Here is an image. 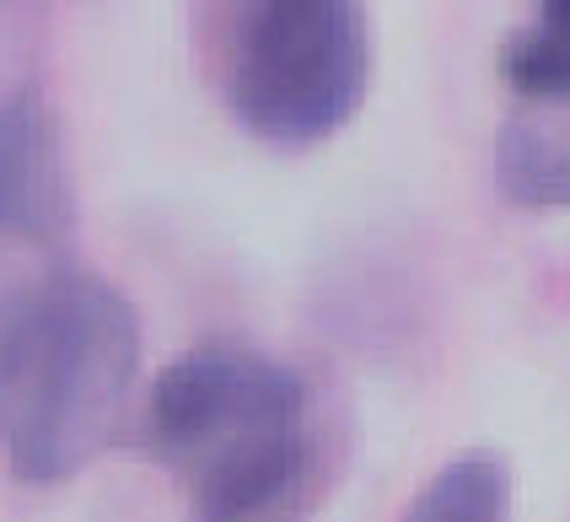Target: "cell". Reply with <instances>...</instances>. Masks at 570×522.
<instances>
[{
	"label": "cell",
	"mask_w": 570,
	"mask_h": 522,
	"mask_svg": "<svg viewBox=\"0 0 570 522\" xmlns=\"http://www.w3.org/2000/svg\"><path fill=\"white\" fill-rule=\"evenodd\" d=\"M140 372V318L102 275L55 264L0 302V457L22 485L81 474Z\"/></svg>",
	"instance_id": "cell-1"
},
{
	"label": "cell",
	"mask_w": 570,
	"mask_h": 522,
	"mask_svg": "<svg viewBox=\"0 0 570 522\" xmlns=\"http://www.w3.org/2000/svg\"><path fill=\"white\" fill-rule=\"evenodd\" d=\"M146 447L194 522H275L307 480L313 398L285 361L205 345L151 383Z\"/></svg>",
	"instance_id": "cell-2"
},
{
	"label": "cell",
	"mask_w": 570,
	"mask_h": 522,
	"mask_svg": "<svg viewBox=\"0 0 570 522\" xmlns=\"http://www.w3.org/2000/svg\"><path fill=\"white\" fill-rule=\"evenodd\" d=\"M372 33L350 0H258L226 22L222 92L237 125L269 146H317L366 98Z\"/></svg>",
	"instance_id": "cell-3"
},
{
	"label": "cell",
	"mask_w": 570,
	"mask_h": 522,
	"mask_svg": "<svg viewBox=\"0 0 570 522\" xmlns=\"http://www.w3.org/2000/svg\"><path fill=\"white\" fill-rule=\"evenodd\" d=\"M70 216L65 151L38 92L0 102V243H55Z\"/></svg>",
	"instance_id": "cell-4"
},
{
	"label": "cell",
	"mask_w": 570,
	"mask_h": 522,
	"mask_svg": "<svg viewBox=\"0 0 570 522\" xmlns=\"http://www.w3.org/2000/svg\"><path fill=\"white\" fill-rule=\"evenodd\" d=\"M495 184L511 205L533 210H566L570 205V114L539 119L517 114L501 125L495 140Z\"/></svg>",
	"instance_id": "cell-5"
},
{
	"label": "cell",
	"mask_w": 570,
	"mask_h": 522,
	"mask_svg": "<svg viewBox=\"0 0 570 522\" xmlns=\"http://www.w3.org/2000/svg\"><path fill=\"white\" fill-rule=\"evenodd\" d=\"M501 81L522 102L570 108V0H549L501 43Z\"/></svg>",
	"instance_id": "cell-6"
},
{
	"label": "cell",
	"mask_w": 570,
	"mask_h": 522,
	"mask_svg": "<svg viewBox=\"0 0 570 522\" xmlns=\"http://www.w3.org/2000/svg\"><path fill=\"white\" fill-rule=\"evenodd\" d=\"M507 518V480L495 457H452L436 480L410 501L404 522H501Z\"/></svg>",
	"instance_id": "cell-7"
}]
</instances>
